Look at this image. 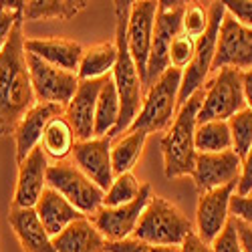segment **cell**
I'll use <instances>...</instances> for the list:
<instances>
[{"mask_svg": "<svg viewBox=\"0 0 252 252\" xmlns=\"http://www.w3.org/2000/svg\"><path fill=\"white\" fill-rule=\"evenodd\" d=\"M23 25L25 18H20L10 32L8 43L0 51V137L14 133L20 119L36 105Z\"/></svg>", "mask_w": 252, "mask_h": 252, "instance_id": "obj_1", "label": "cell"}, {"mask_svg": "<svg viewBox=\"0 0 252 252\" xmlns=\"http://www.w3.org/2000/svg\"><path fill=\"white\" fill-rule=\"evenodd\" d=\"M129 10L131 2H115V47H117V63L115 69L111 73L113 83L117 87L119 95V105H121V113H119V123L109 135L111 139L121 137L125 131L131 127V123L141 111L143 105V83L137 73V67L133 63V57L129 53L127 45V20H129Z\"/></svg>", "mask_w": 252, "mask_h": 252, "instance_id": "obj_2", "label": "cell"}, {"mask_svg": "<svg viewBox=\"0 0 252 252\" xmlns=\"http://www.w3.org/2000/svg\"><path fill=\"white\" fill-rule=\"evenodd\" d=\"M202 101H204V89L196 91L182 105L172 127L161 137L159 148L163 156V172L167 180L194 174L196 158H198L196 127H198V113L202 107Z\"/></svg>", "mask_w": 252, "mask_h": 252, "instance_id": "obj_3", "label": "cell"}, {"mask_svg": "<svg viewBox=\"0 0 252 252\" xmlns=\"http://www.w3.org/2000/svg\"><path fill=\"white\" fill-rule=\"evenodd\" d=\"M194 230L192 220L176 204L161 196H152L131 238L158 246H180Z\"/></svg>", "mask_w": 252, "mask_h": 252, "instance_id": "obj_4", "label": "cell"}, {"mask_svg": "<svg viewBox=\"0 0 252 252\" xmlns=\"http://www.w3.org/2000/svg\"><path fill=\"white\" fill-rule=\"evenodd\" d=\"M182 75L184 71L170 67L154 85L148 89V95L143 99L141 111L131 123L127 131H145V133H156V131H167L172 127L176 119L178 97L182 87Z\"/></svg>", "mask_w": 252, "mask_h": 252, "instance_id": "obj_5", "label": "cell"}, {"mask_svg": "<svg viewBox=\"0 0 252 252\" xmlns=\"http://www.w3.org/2000/svg\"><path fill=\"white\" fill-rule=\"evenodd\" d=\"M242 109H246L242 73L232 67L218 69L216 77L204 85V101L198 113V123L230 121Z\"/></svg>", "mask_w": 252, "mask_h": 252, "instance_id": "obj_6", "label": "cell"}, {"mask_svg": "<svg viewBox=\"0 0 252 252\" xmlns=\"http://www.w3.org/2000/svg\"><path fill=\"white\" fill-rule=\"evenodd\" d=\"M208 14H210L208 29H206L204 36L196 40V55L182 75V87H180V97H178L180 107L196 91L204 89L206 79H208L210 71H212V65H214V57H216V49H218V36H220V29H222L224 16H226L224 2H208Z\"/></svg>", "mask_w": 252, "mask_h": 252, "instance_id": "obj_7", "label": "cell"}, {"mask_svg": "<svg viewBox=\"0 0 252 252\" xmlns=\"http://www.w3.org/2000/svg\"><path fill=\"white\" fill-rule=\"evenodd\" d=\"M188 2L182 0H161L158 2V16L154 29V43L148 61V73H145L143 87H152L154 83L170 69V47L172 40L182 32V18L186 12Z\"/></svg>", "mask_w": 252, "mask_h": 252, "instance_id": "obj_8", "label": "cell"}, {"mask_svg": "<svg viewBox=\"0 0 252 252\" xmlns=\"http://www.w3.org/2000/svg\"><path fill=\"white\" fill-rule=\"evenodd\" d=\"M47 186L53 188L55 192H59L69 204H73L79 212L85 214L87 218L93 216L103 206L105 192L95 182H91L83 174L75 163L61 161V163L49 165Z\"/></svg>", "mask_w": 252, "mask_h": 252, "instance_id": "obj_9", "label": "cell"}, {"mask_svg": "<svg viewBox=\"0 0 252 252\" xmlns=\"http://www.w3.org/2000/svg\"><path fill=\"white\" fill-rule=\"evenodd\" d=\"M27 63H29V73H31L36 101L67 107L79 87V75L53 67L47 61L38 59L31 53H27Z\"/></svg>", "mask_w": 252, "mask_h": 252, "instance_id": "obj_10", "label": "cell"}, {"mask_svg": "<svg viewBox=\"0 0 252 252\" xmlns=\"http://www.w3.org/2000/svg\"><path fill=\"white\" fill-rule=\"evenodd\" d=\"M152 186L143 184L139 196L117 208H105L101 206L93 216H89V220L95 224V228L103 234V238L107 242H119L125 238H131L133 230L143 214V210L148 208L150 200H152Z\"/></svg>", "mask_w": 252, "mask_h": 252, "instance_id": "obj_11", "label": "cell"}, {"mask_svg": "<svg viewBox=\"0 0 252 252\" xmlns=\"http://www.w3.org/2000/svg\"><path fill=\"white\" fill-rule=\"evenodd\" d=\"M156 16H158V2H154V0L131 2L129 20H127V45H129V53L137 67V73L141 77V83L145 81V73H148Z\"/></svg>", "mask_w": 252, "mask_h": 252, "instance_id": "obj_12", "label": "cell"}, {"mask_svg": "<svg viewBox=\"0 0 252 252\" xmlns=\"http://www.w3.org/2000/svg\"><path fill=\"white\" fill-rule=\"evenodd\" d=\"M224 67L238 69L240 73L252 69V31L238 25L228 12L220 29L218 49L212 69L218 71Z\"/></svg>", "mask_w": 252, "mask_h": 252, "instance_id": "obj_13", "label": "cell"}, {"mask_svg": "<svg viewBox=\"0 0 252 252\" xmlns=\"http://www.w3.org/2000/svg\"><path fill=\"white\" fill-rule=\"evenodd\" d=\"M111 145H113V139L109 135H105V137H93L87 141H77L73 150L75 165L91 182H95L103 192H107L115 180L113 163H111Z\"/></svg>", "mask_w": 252, "mask_h": 252, "instance_id": "obj_14", "label": "cell"}, {"mask_svg": "<svg viewBox=\"0 0 252 252\" xmlns=\"http://www.w3.org/2000/svg\"><path fill=\"white\" fill-rule=\"evenodd\" d=\"M238 184H228L216 190L200 194L196 210V232L198 236L212 244L230 220V200L236 194Z\"/></svg>", "mask_w": 252, "mask_h": 252, "instance_id": "obj_15", "label": "cell"}, {"mask_svg": "<svg viewBox=\"0 0 252 252\" xmlns=\"http://www.w3.org/2000/svg\"><path fill=\"white\" fill-rule=\"evenodd\" d=\"M240 170H242V159L234 150H228L222 154H198L192 178L200 194H204L228 184H238Z\"/></svg>", "mask_w": 252, "mask_h": 252, "instance_id": "obj_16", "label": "cell"}, {"mask_svg": "<svg viewBox=\"0 0 252 252\" xmlns=\"http://www.w3.org/2000/svg\"><path fill=\"white\" fill-rule=\"evenodd\" d=\"M47 172L49 159L43 148H34L25 161L18 163V180L14 188V208H34L47 190Z\"/></svg>", "mask_w": 252, "mask_h": 252, "instance_id": "obj_17", "label": "cell"}, {"mask_svg": "<svg viewBox=\"0 0 252 252\" xmlns=\"http://www.w3.org/2000/svg\"><path fill=\"white\" fill-rule=\"evenodd\" d=\"M105 79H93V81L79 79L75 97L65 107V117L71 123L77 141H87L95 137V109Z\"/></svg>", "mask_w": 252, "mask_h": 252, "instance_id": "obj_18", "label": "cell"}, {"mask_svg": "<svg viewBox=\"0 0 252 252\" xmlns=\"http://www.w3.org/2000/svg\"><path fill=\"white\" fill-rule=\"evenodd\" d=\"M59 115H65V107L53 105V103H36L34 107L20 119V123L14 129L16 161L18 163L25 161L34 148H38L47 125L51 123V119H55Z\"/></svg>", "mask_w": 252, "mask_h": 252, "instance_id": "obj_19", "label": "cell"}, {"mask_svg": "<svg viewBox=\"0 0 252 252\" xmlns=\"http://www.w3.org/2000/svg\"><path fill=\"white\" fill-rule=\"evenodd\" d=\"M27 53L47 61L49 65L59 67L69 73H79V65L85 49L81 43L71 38H27L25 40Z\"/></svg>", "mask_w": 252, "mask_h": 252, "instance_id": "obj_20", "label": "cell"}, {"mask_svg": "<svg viewBox=\"0 0 252 252\" xmlns=\"http://www.w3.org/2000/svg\"><path fill=\"white\" fill-rule=\"evenodd\" d=\"M8 224L23 246L25 252H57L53 246V238L40 224L34 208H14L10 206Z\"/></svg>", "mask_w": 252, "mask_h": 252, "instance_id": "obj_21", "label": "cell"}, {"mask_svg": "<svg viewBox=\"0 0 252 252\" xmlns=\"http://www.w3.org/2000/svg\"><path fill=\"white\" fill-rule=\"evenodd\" d=\"M34 212H36L40 224L45 226V230L49 232L51 238L61 234L63 230L67 226H71L73 222H77L81 218H87L85 214H81L73 204H69L59 192H55L49 186L43 192V196H40V200L36 202Z\"/></svg>", "mask_w": 252, "mask_h": 252, "instance_id": "obj_22", "label": "cell"}, {"mask_svg": "<svg viewBox=\"0 0 252 252\" xmlns=\"http://www.w3.org/2000/svg\"><path fill=\"white\" fill-rule=\"evenodd\" d=\"M57 252H107V240L89 218H81L53 238Z\"/></svg>", "mask_w": 252, "mask_h": 252, "instance_id": "obj_23", "label": "cell"}, {"mask_svg": "<svg viewBox=\"0 0 252 252\" xmlns=\"http://www.w3.org/2000/svg\"><path fill=\"white\" fill-rule=\"evenodd\" d=\"M75 143H77V137L69 119L65 115H59L51 119V123L47 125L43 139H40V148H43L47 158L55 159V163H61L69 156H73Z\"/></svg>", "mask_w": 252, "mask_h": 252, "instance_id": "obj_24", "label": "cell"}, {"mask_svg": "<svg viewBox=\"0 0 252 252\" xmlns=\"http://www.w3.org/2000/svg\"><path fill=\"white\" fill-rule=\"evenodd\" d=\"M117 63V47L115 43H99L85 49L79 65V79L81 81H93L109 77Z\"/></svg>", "mask_w": 252, "mask_h": 252, "instance_id": "obj_25", "label": "cell"}, {"mask_svg": "<svg viewBox=\"0 0 252 252\" xmlns=\"http://www.w3.org/2000/svg\"><path fill=\"white\" fill-rule=\"evenodd\" d=\"M89 2L83 0H29L25 2V23L34 20H69L77 16Z\"/></svg>", "mask_w": 252, "mask_h": 252, "instance_id": "obj_26", "label": "cell"}, {"mask_svg": "<svg viewBox=\"0 0 252 252\" xmlns=\"http://www.w3.org/2000/svg\"><path fill=\"white\" fill-rule=\"evenodd\" d=\"M119 113H121V105H119V95L117 87L113 83V77L109 75L103 83V89L97 99V109H95V137H105L111 135L113 129L119 123Z\"/></svg>", "mask_w": 252, "mask_h": 252, "instance_id": "obj_27", "label": "cell"}, {"mask_svg": "<svg viewBox=\"0 0 252 252\" xmlns=\"http://www.w3.org/2000/svg\"><path fill=\"white\" fill-rule=\"evenodd\" d=\"M145 139H148L145 131H125V135L115 139L111 145V163L115 176L129 174L133 170L137 159L141 158Z\"/></svg>", "mask_w": 252, "mask_h": 252, "instance_id": "obj_28", "label": "cell"}, {"mask_svg": "<svg viewBox=\"0 0 252 252\" xmlns=\"http://www.w3.org/2000/svg\"><path fill=\"white\" fill-rule=\"evenodd\" d=\"M232 150L228 121H206L196 127V152L198 154H222Z\"/></svg>", "mask_w": 252, "mask_h": 252, "instance_id": "obj_29", "label": "cell"}, {"mask_svg": "<svg viewBox=\"0 0 252 252\" xmlns=\"http://www.w3.org/2000/svg\"><path fill=\"white\" fill-rule=\"evenodd\" d=\"M141 188H143V184L137 182V178L131 172L123 174V176H115L111 188L105 192L103 206L105 208H117V206H123V204H129L139 196Z\"/></svg>", "mask_w": 252, "mask_h": 252, "instance_id": "obj_30", "label": "cell"}, {"mask_svg": "<svg viewBox=\"0 0 252 252\" xmlns=\"http://www.w3.org/2000/svg\"><path fill=\"white\" fill-rule=\"evenodd\" d=\"M230 135H232V150L238 154V158H246V154L252 150V109H242L228 121Z\"/></svg>", "mask_w": 252, "mask_h": 252, "instance_id": "obj_31", "label": "cell"}, {"mask_svg": "<svg viewBox=\"0 0 252 252\" xmlns=\"http://www.w3.org/2000/svg\"><path fill=\"white\" fill-rule=\"evenodd\" d=\"M208 23H210L208 6H204L202 2H190L186 6L184 18H182V32L194 40H198L204 36Z\"/></svg>", "mask_w": 252, "mask_h": 252, "instance_id": "obj_32", "label": "cell"}, {"mask_svg": "<svg viewBox=\"0 0 252 252\" xmlns=\"http://www.w3.org/2000/svg\"><path fill=\"white\" fill-rule=\"evenodd\" d=\"M25 2L23 0H0V51L8 43L10 32L16 23L23 18Z\"/></svg>", "mask_w": 252, "mask_h": 252, "instance_id": "obj_33", "label": "cell"}, {"mask_svg": "<svg viewBox=\"0 0 252 252\" xmlns=\"http://www.w3.org/2000/svg\"><path fill=\"white\" fill-rule=\"evenodd\" d=\"M194 55H196V40L184 32H180L172 40V47H170V67L186 71L188 65L192 63Z\"/></svg>", "mask_w": 252, "mask_h": 252, "instance_id": "obj_34", "label": "cell"}, {"mask_svg": "<svg viewBox=\"0 0 252 252\" xmlns=\"http://www.w3.org/2000/svg\"><path fill=\"white\" fill-rule=\"evenodd\" d=\"M107 252H180L178 246H158L135 238H125L119 242H107Z\"/></svg>", "mask_w": 252, "mask_h": 252, "instance_id": "obj_35", "label": "cell"}, {"mask_svg": "<svg viewBox=\"0 0 252 252\" xmlns=\"http://www.w3.org/2000/svg\"><path fill=\"white\" fill-rule=\"evenodd\" d=\"M212 250H214V252H244L232 216H230V220H228V224L224 226V230L216 236V240L212 242Z\"/></svg>", "mask_w": 252, "mask_h": 252, "instance_id": "obj_36", "label": "cell"}, {"mask_svg": "<svg viewBox=\"0 0 252 252\" xmlns=\"http://www.w3.org/2000/svg\"><path fill=\"white\" fill-rule=\"evenodd\" d=\"M224 6L238 25L252 31V0H224Z\"/></svg>", "mask_w": 252, "mask_h": 252, "instance_id": "obj_37", "label": "cell"}, {"mask_svg": "<svg viewBox=\"0 0 252 252\" xmlns=\"http://www.w3.org/2000/svg\"><path fill=\"white\" fill-rule=\"evenodd\" d=\"M230 216L252 226V196H232L230 200Z\"/></svg>", "mask_w": 252, "mask_h": 252, "instance_id": "obj_38", "label": "cell"}, {"mask_svg": "<svg viewBox=\"0 0 252 252\" xmlns=\"http://www.w3.org/2000/svg\"><path fill=\"white\" fill-rule=\"evenodd\" d=\"M252 194V150L242 158V170L236 186V196H250Z\"/></svg>", "mask_w": 252, "mask_h": 252, "instance_id": "obj_39", "label": "cell"}, {"mask_svg": "<svg viewBox=\"0 0 252 252\" xmlns=\"http://www.w3.org/2000/svg\"><path fill=\"white\" fill-rule=\"evenodd\" d=\"M178 248H180V252H214V250H212V244L204 242V240L198 236L196 230L188 234L186 240H184Z\"/></svg>", "mask_w": 252, "mask_h": 252, "instance_id": "obj_40", "label": "cell"}, {"mask_svg": "<svg viewBox=\"0 0 252 252\" xmlns=\"http://www.w3.org/2000/svg\"><path fill=\"white\" fill-rule=\"evenodd\" d=\"M236 230H238V236H240V244L244 252H252V226H248L246 222L234 218Z\"/></svg>", "mask_w": 252, "mask_h": 252, "instance_id": "obj_41", "label": "cell"}, {"mask_svg": "<svg viewBox=\"0 0 252 252\" xmlns=\"http://www.w3.org/2000/svg\"><path fill=\"white\" fill-rule=\"evenodd\" d=\"M242 87H244V101L246 107L252 109V69L242 73Z\"/></svg>", "mask_w": 252, "mask_h": 252, "instance_id": "obj_42", "label": "cell"}, {"mask_svg": "<svg viewBox=\"0 0 252 252\" xmlns=\"http://www.w3.org/2000/svg\"><path fill=\"white\" fill-rule=\"evenodd\" d=\"M250 196H252V194H250Z\"/></svg>", "mask_w": 252, "mask_h": 252, "instance_id": "obj_43", "label": "cell"}]
</instances>
